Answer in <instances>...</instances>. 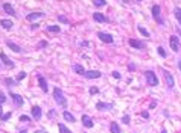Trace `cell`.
I'll list each match as a JSON object with an SVG mask.
<instances>
[{"mask_svg": "<svg viewBox=\"0 0 181 133\" xmlns=\"http://www.w3.org/2000/svg\"><path fill=\"white\" fill-rule=\"evenodd\" d=\"M20 121H29V118L24 116V115H21V116H20Z\"/></svg>", "mask_w": 181, "mask_h": 133, "instance_id": "74e56055", "label": "cell"}, {"mask_svg": "<svg viewBox=\"0 0 181 133\" xmlns=\"http://www.w3.org/2000/svg\"><path fill=\"white\" fill-rule=\"evenodd\" d=\"M93 18H95V21H97V23H108V18L103 15V14H99V12H95V14H93Z\"/></svg>", "mask_w": 181, "mask_h": 133, "instance_id": "2e32d148", "label": "cell"}, {"mask_svg": "<svg viewBox=\"0 0 181 133\" xmlns=\"http://www.w3.org/2000/svg\"><path fill=\"white\" fill-rule=\"evenodd\" d=\"M137 2H141V0H137Z\"/></svg>", "mask_w": 181, "mask_h": 133, "instance_id": "7dc6e473", "label": "cell"}, {"mask_svg": "<svg viewBox=\"0 0 181 133\" xmlns=\"http://www.w3.org/2000/svg\"><path fill=\"white\" fill-rule=\"evenodd\" d=\"M62 116H64V119H66V121H69V123H75V121H76V118H75L70 112H67V111L62 112Z\"/></svg>", "mask_w": 181, "mask_h": 133, "instance_id": "d6986e66", "label": "cell"}, {"mask_svg": "<svg viewBox=\"0 0 181 133\" xmlns=\"http://www.w3.org/2000/svg\"><path fill=\"white\" fill-rule=\"evenodd\" d=\"M24 77H26V73L21 71V73H18V76H17V80H23Z\"/></svg>", "mask_w": 181, "mask_h": 133, "instance_id": "1f68e13d", "label": "cell"}, {"mask_svg": "<svg viewBox=\"0 0 181 133\" xmlns=\"http://www.w3.org/2000/svg\"><path fill=\"white\" fill-rule=\"evenodd\" d=\"M93 3H95V6H97V8H102V6L107 5L105 0H93Z\"/></svg>", "mask_w": 181, "mask_h": 133, "instance_id": "d4e9b609", "label": "cell"}, {"mask_svg": "<svg viewBox=\"0 0 181 133\" xmlns=\"http://www.w3.org/2000/svg\"><path fill=\"white\" fill-rule=\"evenodd\" d=\"M145 79H146V83H148L149 86H157V83H158L157 74H155L152 70H148V71H145Z\"/></svg>", "mask_w": 181, "mask_h": 133, "instance_id": "7a4b0ae2", "label": "cell"}, {"mask_svg": "<svg viewBox=\"0 0 181 133\" xmlns=\"http://www.w3.org/2000/svg\"><path fill=\"white\" fill-rule=\"evenodd\" d=\"M0 59H2V62H3L6 66H9V68H14V62H12V61H11V59H9L6 55H5L3 51L0 53Z\"/></svg>", "mask_w": 181, "mask_h": 133, "instance_id": "5bb4252c", "label": "cell"}, {"mask_svg": "<svg viewBox=\"0 0 181 133\" xmlns=\"http://www.w3.org/2000/svg\"><path fill=\"white\" fill-rule=\"evenodd\" d=\"M9 95H11V98L14 100V103H15V106H23V103H24V100H23V97L21 95H18V94H14V92H9Z\"/></svg>", "mask_w": 181, "mask_h": 133, "instance_id": "9c48e42d", "label": "cell"}, {"mask_svg": "<svg viewBox=\"0 0 181 133\" xmlns=\"http://www.w3.org/2000/svg\"><path fill=\"white\" fill-rule=\"evenodd\" d=\"M0 66H2V65H0Z\"/></svg>", "mask_w": 181, "mask_h": 133, "instance_id": "c3c4849f", "label": "cell"}, {"mask_svg": "<svg viewBox=\"0 0 181 133\" xmlns=\"http://www.w3.org/2000/svg\"><path fill=\"white\" fill-rule=\"evenodd\" d=\"M160 11H161V8H160L158 5H154V6H152V17L157 20L160 24H163V20H161V15H160Z\"/></svg>", "mask_w": 181, "mask_h": 133, "instance_id": "277c9868", "label": "cell"}, {"mask_svg": "<svg viewBox=\"0 0 181 133\" xmlns=\"http://www.w3.org/2000/svg\"><path fill=\"white\" fill-rule=\"evenodd\" d=\"M6 46H8L12 51H15V53H20V51H21V47L17 46L15 43H12V41H6Z\"/></svg>", "mask_w": 181, "mask_h": 133, "instance_id": "ac0fdd59", "label": "cell"}, {"mask_svg": "<svg viewBox=\"0 0 181 133\" xmlns=\"http://www.w3.org/2000/svg\"><path fill=\"white\" fill-rule=\"evenodd\" d=\"M46 30H49V32H55V33H56V32H59L61 29L58 27V26H47Z\"/></svg>", "mask_w": 181, "mask_h": 133, "instance_id": "484cf974", "label": "cell"}, {"mask_svg": "<svg viewBox=\"0 0 181 133\" xmlns=\"http://www.w3.org/2000/svg\"><path fill=\"white\" fill-rule=\"evenodd\" d=\"M38 83H40V88H41V91L43 92H47V89H49V85H47V80L41 76V74H38Z\"/></svg>", "mask_w": 181, "mask_h": 133, "instance_id": "30bf717a", "label": "cell"}, {"mask_svg": "<svg viewBox=\"0 0 181 133\" xmlns=\"http://www.w3.org/2000/svg\"><path fill=\"white\" fill-rule=\"evenodd\" d=\"M128 70H129V71H134V70H136V65H134V64H129V65H128Z\"/></svg>", "mask_w": 181, "mask_h": 133, "instance_id": "d590c367", "label": "cell"}, {"mask_svg": "<svg viewBox=\"0 0 181 133\" xmlns=\"http://www.w3.org/2000/svg\"><path fill=\"white\" fill-rule=\"evenodd\" d=\"M81 46H84V47H87V46H88V43H87V41H82V43H81Z\"/></svg>", "mask_w": 181, "mask_h": 133, "instance_id": "b9f144b4", "label": "cell"}, {"mask_svg": "<svg viewBox=\"0 0 181 133\" xmlns=\"http://www.w3.org/2000/svg\"><path fill=\"white\" fill-rule=\"evenodd\" d=\"M58 129H59V133H72V132H70L66 126H64V124H59V126H58Z\"/></svg>", "mask_w": 181, "mask_h": 133, "instance_id": "4316f807", "label": "cell"}, {"mask_svg": "<svg viewBox=\"0 0 181 133\" xmlns=\"http://www.w3.org/2000/svg\"><path fill=\"white\" fill-rule=\"evenodd\" d=\"M174 15H175L177 21L181 24V8H175V9H174Z\"/></svg>", "mask_w": 181, "mask_h": 133, "instance_id": "603a6c76", "label": "cell"}, {"mask_svg": "<svg viewBox=\"0 0 181 133\" xmlns=\"http://www.w3.org/2000/svg\"><path fill=\"white\" fill-rule=\"evenodd\" d=\"M41 17H44V12H31V14L26 15V20H28V21H34L37 18H41Z\"/></svg>", "mask_w": 181, "mask_h": 133, "instance_id": "4fadbf2b", "label": "cell"}, {"mask_svg": "<svg viewBox=\"0 0 181 133\" xmlns=\"http://www.w3.org/2000/svg\"><path fill=\"white\" fill-rule=\"evenodd\" d=\"M97 36H99V39H100L102 43H107V44H111V43L114 41V38H113L110 33H105V32H99Z\"/></svg>", "mask_w": 181, "mask_h": 133, "instance_id": "3957f363", "label": "cell"}, {"mask_svg": "<svg viewBox=\"0 0 181 133\" xmlns=\"http://www.w3.org/2000/svg\"><path fill=\"white\" fill-rule=\"evenodd\" d=\"M122 121H123L125 124H128V123H129V116H128V115H125V116H123V119H122Z\"/></svg>", "mask_w": 181, "mask_h": 133, "instance_id": "8d00e7d4", "label": "cell"}, {"mask_svg": "<svg viewBox=\"0 0 181 133\" xmlns=\"http://www.w3.org/2000/svg\"><path fill=\"white\" fill-rule=\"evenodd\" d=\"M141 116H143L145 119H148V118H149V113H148V112H141Z\"/></svg>", "mask_w": 181, "mask_h": 133, "instance_id": "f35d334b", "label": "cell"}, {"mask_svg": "<svg viewBox=\"0 0 181 133\" xmlns=\"http://www.w3.org/2000/svg\"><path fill=\"white\" fill-rule=\"evenodd\" d=\"M161 133H167V132H166V130H164V129H163V130H161Z\"/></svg>", "mask_w": 181, "mask_h": 133, "instance_id": "bcb514c9", "label": "cell"}, {"mask_svg": "<svg viewBox=\"0 0 181 133\" xmlns=\"http://www.w3.org/2000/svg\"><path fill=\"white\" fill-rule=\"evenodd\" d=\"M169 41H171V48H172L174 51H178V50H180V39H178V36L172 35V36L169 38Z\"/></svg>", "mask_w": 181, "mask_h": 133, "instance_id": "ba28073f", "label": "cell"}, {"mask_svg": "<svg viewBox=\"0 0 181 133\" xmlns=\"http://www.w3.org/2000/svg\"><path fill=\"white\" fill-rule=\"evenodd\" d=\"M3 103H5V94L0 91V104H3Z\"/></svg>", "mask_w": 181, "mask_h": 133, "instance_id": "836d02e7", "label": "cell"}, {"mask_svg": "<svg viewBox=\"0 0 181 133\" xmlns=\"http://www.w3.org/2000/svg\"><path fill=\"white\" fill-rule=\"evenodd\" d=\"M163 74H164V77H166V83H167V86H169V88L172 89V88H174V85H175L172 74H171V73H167L166 70H163Z\"/></svg>", "mask_w": 181, "mask_h": 133, "instance_id": "7c38bea8", "label": "cell"}, {"mask_svg": "<svg viewBox=\"0 0 181 133\" xmlns=\"http://www.w3.org/2000/svg\"><path fill=\"white\" fill-rule=\"evenodd\" d=\"M53 115H55V111H50L49 112V118H53Z\"/></svg>", "mask_w": 181, "mask_h": 133, "instance_id": "ab89813d", "label": "cell"}, {"mask_svg": "<svg viewBox=\"0 0 181 133\" xmlns=\"http://www.w3.org/2000/svg\"><path fill=\"white\" fill-rule=\"evenodd\" d=\"M5 83H6L8 86H12V85H15L17 82H14V80H9V79H5Z\"/></svg>", "mask_w": 181, "mask_h": 133, "instance_id": "d6a6232c", "label": "cell"}, {"mask_svg": "<svg viewBox=\"0 0 181 133\" xmlns=\"http://www.w3.org/2000/svg\"><path fill=\"white\" fill-rule=\"evenodd\" d=\"M46 44H47V43H46V41H41V43H40V47H44V46H46Z\"/></svg>", "mask_w": 181, "mask_h": 133, "instance_id": "60d3db41", "label": "cell"}, {"mask_svg": "<svg viewBox=\"0 0 181 133\" xmlns=\"http://www.w3.org/2000/svg\"><path fill=\"white\" fill-rule=\"evenodd\" d=\"M3 11L6 12L8 15H12V17L15 15V9H14V6H12L11 3H3Z\"/></svg>", "mask_w": 181, "mask_h": 133, "instance_id": "9a60e30c", "label": "cell"}, {"mask_svg": "<svg viewBox=\"0 0 181 133\" xmlns=\"http://www.w3.org/2000/svg\"><path fill=\"white\" fill-rule=\"evenodd\" d=\"M73 70H75V73H78V74H81V76H84L85 74V70H84V66H81V65H73Z\"/></svg>", "mask_w": 181, "mask_h": 133, "instance_id": "7402d4cb", "label": "cell"}, {"mask_svg": "<svg viewBox=\"0 0 181 133\" xmlns=\"http://www.w3.org/2000/svg\"><path fill=\"white\" fill-rule=\"evenodd\" d=\"M35 133H47V132H46V130H37Z\"/></svg>", "mask_w": 181, "mask_h": 133, "instance_id": "7bdbcfd3", "label": "cell"}, {"mask_svg": "<svg viewBox=\"0 0 181 133\" xmlns=\"http://www.w3.org/2000/svg\"><path fill=\"white\" fill-rule=\"evenodd\" d=\"M20 133H28V130H21Z\"/></svg>", "mask_w": 181, "mask_h": 133, "instance_id": "f6af8a7d", "label": "cell"}, {"mask_svg": "<svg viewBox=\"0 0 181 133\" xmlns=\"http://www.w3.org/2000/svg\"><path fill=\"white\" fill-rule=\"evenodd\" d=\"M82 124H84V127L92 129V127H93V119L90 118L88 115H82Z\"/></svg>", "mask_w": 181, "mask_h": 133, "instance_id": "e0dca14e", "label": "cell"}, {"mask_svg": "<svg viewBox=\"0 0 181 133\" xmlns=\"http://www.w3.org/2000/svg\"><path fill=\"white\" fill-rule=\"evenodd\" d=\"M97 92H99V88L97 86H92V88H90V94H92V95L97 94Z\"/></svg>", "mask_w": 181, "mask_h": 133, "instance_id": "83f0119b", "label": "cell"}, {"mask_svg": "<svg viewBox=\"0 0 181 133\" xmlns=\"http://www.w3.org/2000/svg\"><path fill=\"white\" fill-rule=\"evenodd\" d=\"M53 98H55V101L58 103V104H61L62 108H67V98L64 97V94H62V91L59 89V88H55L53 89Z\"/></svg>", "mask_w": 181, "mask_h": 133, "instance_id": "6da1fadb", "label": "cell"}, {"mask_svg": "<svg viewBox=\"0 0 181 133\" xmlns=\"http://www.w3.org/2000/svg\"><path fill=\"white\" fill-rule=\"evenodd\" d=\"M128 44L131 46V47H134V48H138V50H141V48H145L146 47V44L145 43H141V41H138V39H134V38H131L128 41Z\"/></svg>", "mask_w": 181, "mask_h": 133, "instance_id": "8992f818", "label": "cell"}, {"mask_svg": "<svg viewBox=\"0 0 181 133\" xmlns=\"http://www.w3.org/2000/svg\"><path fill=\"white\" fill-rule=\"evenodd\" d=\"M0 26L5 27V29H11L12 26H14V23H12L11 20H0Z\"/></svg>", "mask_w": 181, "mask_h": 133, "instance_id": "44dd1931", "label": "cell"}, {"mask_svg": "<svg viewBox=\"0 0 181 133\" xmlns=\"http://www.w3.org/2000/svg\"><path fill=\"white\" fill-rule=\"evenodd\" d=\"M137 29L140 30V33H141V35H143V36H146V38H149V32H148V30H146V29L143 27V26H140V24H138V26H137Z\"/></svg>", "mask_w": 181, "mask_h": 133, "instance_id": "cb8c5ba5", "label": "cell"}, {"mask_svg": "<svg viewBox=\"0 0 181 133\" xmlns=\"http://www.w3.org/2000/svg\"><path fill=\"white\" fill-rule=\"evenodd\" d=\"M158 55L161 56V58H166L167 55H166V51H164V48L163 47H158Z\"/></svg>", "mask_w": 181, "mask_h": 133, "instance_id": "f1b7e54d", "label": "cell"}, {"mask_svg": "<svg viewBox=\"0 0 181 133\" xmlns=\"http://www.w3.org/2000/svg\"><path fill=\"white\" fill-rule=\"evenodd\" d=\"M31 112H32V118L37 119V121L41 118V108H40V106H32Z\"/></svg>", "mask_w": 181, "mask_h": 133, "instance_id": "8fae6325", "label": "cell"}, {"mask_svg": "<svg viewBox=\"0 0 181 133\" xmlns=\"http://www.w3.org/2000/svg\"><path fill=\"white\" fill-rule=\"evenodd\" d=\"M58 20H59L61 23H64V24H69V20H67L66 17H64V15H59V17H58Z\"/></svg>", "mask_w": 181, "mask_h": 133, "instance_id": "f546056e", "label": "cell"}, {"mask_svg": "<svg viewBox=\"0 0 181 133\" xmlns=\"http://www.w3.org/2000/svg\"><path fill=\"white\" fill-rule=\"evenodd\" d=\"M9 118H11V112H6V113H3V116H2V121H8Z\"/></svg>", "mask_w": 181, "mask_h": 133, "instance_id": "4dcf8cb0", "label": "cell"}, {"mask_svg": "<svg viewBox=\"0 0 181 133\" xmlns=\"http://www.w3.org/2000/svg\"><path fill=\"white\" fill-rule=\"evenodd\" d=\"M96 109L97 111H110V109H113V104L111 103H105V101H97L96 103Z\"/></svg>", "mask_w": 181, "mask_h": 133, "instance_id": "52a82bcc", "label": "cell"}, {"mask_svg": "<svg viewBox=\"0 0 181 133\" xmlns=\"http://www.w3.org/2000/svg\"><path fill=\"white\" fill-rule=\"evenodd\" d=\"M84 76H85V79H88V80H93V79H99L102 74L97 70H90V71H85Z\"/></svg>", "mask_w": 181, "mask_h": 133, "instance_id": "5b68a950", "label": "cell"}, {"mask_svg": "<svg viewBox=\"0 0 181 133\" xmlns=\"http://www.w3.org/2000/svg\"><path fill=\"white\" fill-rule=\"evenodd\" d=\"M113 77L114 79H120V73L119 71H113Z\"/></svg>", "mask_w": 181, "mask_h": 133, "instance_id": "e575fe53", "label": "cell"}, {"mask_svg": "<svg viewBox=\"0 0 181 133\" xmlns=\"http://www.w3.org/2000/svg\"><path fill=\"white\" fill-rule=\"evenodd\" d=\"M178 68H180V71H181V61L178 62Z\"/></svg>", "mask_w": 181, "mask_h": 133, "instance_id": "ee69618b", "label": "cell"}, {"mask_svg": "<svg viewBox=\"0 0 181 133\" xmlns=\"http://www.w3.org/2000/svg\"><path fill=\"white\" fill-rule=\"evenodd\" d=\"M110 130H111V133H122V130H120L119 124L116 123V121H113V123L110 124Z\"/></svg>", "mask_w": 181, "mask_h": 133, "instance_id": "ffe728a7", "label": "cell"}]
</instances>
